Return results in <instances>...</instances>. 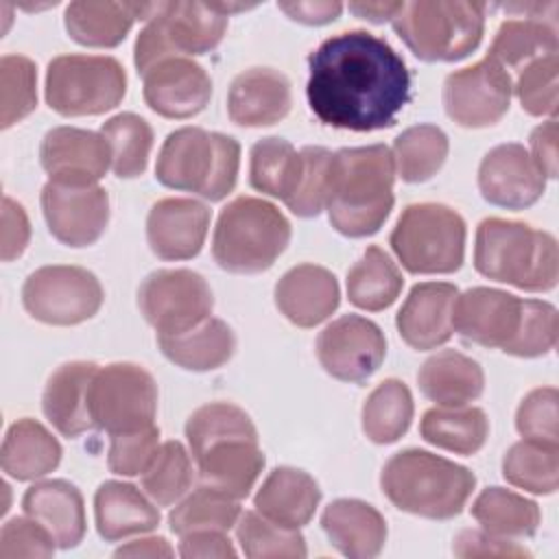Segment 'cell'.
<instances>
[{
  "instance_id": "7a4b0ae2",
  "label": "cell",
  "mask_w": 559,
  "mask_h": 559,
  "mask_svg": "<svg viewBox=\"0 0 559 559\" xmlns=\"http://www.w3.org/2000/svg\"><path fill=\"white\" fill-rule=\"evenodd\" d=\"M393 153L384 144L332 153L325 190L332 227L349 238L376 234L393 210Z\"/></svg>"
},
{
  "instance_id": "91938a15",
  "label": "cell",
  "mask_w": 559,
  "mask_h": 559,
  "mask_svg": "<svg viewBox=\"0 0 559 559\" xmlns=\"http://www.w3.org/2000/svg\"><path fill=\"white\" fill-rule=\"evenodd\" d=\"M537 168L544 177H557V120L550 118L533 129L531 133V153Z\"/></svg>"
},
{
  "instance_id": "6f0895ef",
  "label": "cell",
  "mask_w": 559,
  "mask_h": 559,
  "mask_svg": "<svg viewBox=\"0 0 559 559\" xmlns=\"http://www.w3.org/2000/svg\"><path fill=\"white\" fill-rule=\"evenodd\" d=\"M31 238V223L20 203L11 197L2 199V260L11 262L20 258Z\"/></svg>"
},
{
  "instance_id": "f35d334b",
  "label": "cell",
  "mask_w": 559,
  "mask_h": 559,
  "mask_svg": "<svg viewBox=\"0 0 559 559\" xmlns=\"http://www.w3.org/2000/svg\"><path fill=\"white\" fill-rule=\"evenodd\" d=\"M301 153L284 138H262L251 146L249 181L258 192L288 201L301 177Z\"/></svg>"
},
{
  "instance_id": "8992f818",
  "label": "cell",
  "mask_w": 559,
  "mask_h": 559,
  "mask_svg": "<svg viewBox=\"0 0 559 559\" xmlns=\"http://www.w3.org/2000/svg\"><path fill=\"white\" fill-rule=\"evenodd\" d=\"M290 240V223L269 201L238 197L216 221L212 255L229 273L251 275L273 266Z\"/></svg>"
},
{
  "instance_id": "1f68e13d",
  "label": "cell",
  "mask_w": 559,
  "mask_h": 559,
  "mask_svg": "<svg viewBox=\"0 0 559 559\" xmlns=\"http://www.w3.org/2000/svg\"><path fill=\"white\" fill-rule=\"evenodd\" d=\"M94 518L105 542L142 535L159 524V511L138 487L120 480L103 483L94 493Z\"/></svg>"
},
{
  "instance_id": "3957f363",
  "label": "cell",
  "mask_w": 559,
  "mask_h": 559,
  "mask_svg": "<svg viewBox=\"0 0 559 559\" xmlns=\"http://www.w3.org/2000/svg\"><path fill=\"white\" fill-rule=\"evenodd\" d=\"M476 476L454 461L408 448L393 454L380 474V487L400 511L428 518H456L472 496Z\"/></svg>"
},
{
  "instance_id": "ba28073f",
  "label": "cell",
  "mask_w": 559,
  "mask_h": 559,
  "mask_svg": "<svg viewBox=\"0 0 559 559\" xmlns=\"http://www.w3.org/2000/svg\"><path fill=\"white\" fill-rule=\"evenodd\" d=\"M389 242L408 273H454L465 258V221L443 203H413L402 210Z\"/></svg>"
},
{
  "instance_id": "277c9868",
  "label": "cell",
  "mask_w": 559,
  "mask_h": 559,
  "mask_svg": "<svg viewBox=\"0 0 559 559\" xmlns=\"http://www.w3.org/2000/svg\"><path fill=\"white\" fill-rule=\"evenodd\" d=\"M474 266L480 275L522 290H550L559 277L557 240L520 221L485 218L476 229Z\"/></svg>"
},
{
  "instance_id": "6da1fadb",
  "label": "cell",
  "mask_w": 559,
  "mask_h": 559,
  "mask_svg": "<svg viewBox=\"0 0 559 559\" xmlns=\"http://www.w3.org/2000/svg\"><path fill=\"white\" fill-rule=\"evenodd\" d=\"M306 96L328 127L378 131L393 127L411 100V72L395 48L367 31L336 33L308 57Z\"/></svg>"
},
{
  "instance_id": "681fc988",
  "label": "cell",
  "mask_w": 559,
  "mask_h": 559,
  "mask_svg": "<svg viewBox=\"0 0 559 559\" xmlns=\"http://www.w3.org/2000/svg\"><path fill=\"white\" fill-rule=\"evenodd\" d=\"M513 92L522 109L531 116H550L557 114L559 103V59L555 55H544L520 68Z\"/></svg>"
},
{
  "instance_id": "c3c4849f",
  "label": "cell",
  "mask_w": 559,
  "mask_h": 559,
  "mask_svg": "<svg viewBox=\"0 0 559 559\" xmlns=\"http://www.w3.org/2000/svg\"><path fill=\"white\" fill-rule=\"evenodd\" d=\"M557 310L548 301L522 299L520 323L513 338L502 347V352L520 358H537L555 349L557 345Z\"/></svg>"
},
{
  "instance_id": "b9f144b4",
  "label": "cell",
  "mask_w": 559,
  "mask_h": 559,
  "mask_svg": "<svg viewBox=\"0 0 559 559\" xmlns=\"http://www.w3.org/2000/svg\"><path fill=\"white\" fill-rule=\"evenodd\" d=\"M502 476L513 487L548 496L559 485V445L522 439L502 459Z\"/></svg>"
},
{
  "instance_id": "ffe728a7",
  "label": "cell",
  "mask_w": 559,
  "mask_h": 559,
  "mask_svg": "<svg viewBox=\"0 0 559 559\" xmlns=\"http://www.w3.org/2000/svg\"><path fill=\"white\" fill-rule=\"evenodd\" d=\"M39 159L52 181L98 183L111 166V151L103 133L55 127L41 140Z\"/></svg>"
},
{
  "instance_id": "9a60e30c",
  "label": "cell",
  "mask_w": 559,
  "mask_h": 559,
  "mask_svg": "<svg viewBox=\"0 0 559 559\" xmlns=\"http://www.w3.org/2000/svg\"><path fill=\"white\" fill-rule=\"evenodd\" d=\"M48 231L68 247L94 245L109 223V194L98 183L48 181L41 188Z\"/></svg>"
},
{
  "instance_id": "f907efd6",
  "label": "cell",
  "mask_w": 559,
  "mask_h": 559,
  "mask_svg": "<svg viewBox=\"0 0 559 559\" xmlns=\"http://www.w3.org/2000/svg\"><path fill=\"white\" fill-rule=\"evenodd\" d=\"M255 435V426L251 417L236 404L229 402H210L192 411V415L186 421V439L190 445V452H199L205 443L225 437V435Z\"/></svg>"
},
{
  "instance_id": "9f6ffc18",
  "label": "cell",
  "mask_w": 559,
  "mask_h": 559,
  "mask_svg": "<svg viewBox=\"0 0 559 559\" xmlns=\"http://www.w3.org/2000/svg\"><path fill=\"white\" fill-rule=\"evenodd\" d=\"M452 552L456 557H531V552L518 542L491 535L478 528H463L452 544Z\"/></svg>"
},
{
  "instance_id": "484cf974",
  "label": "cell",
  "mask_w": 559,
  "mask_h": 559,
  "mask_svg": "<svg viewBox=\"0 0 559 559\" xmlns=\"http://www.w3.org/2000/svg\"><path fill=\"white\" fill-rule=\"evenodd\" d=\"M336 277L319 264H297L275 284V306L299 328H314L338 308Z\"/></svg>"
},
{
  "instance_id": "be15d7a7",
  "label": "cell",
  "mask_w": 559,
  "mask_h": 559,
  "mask_svg": "<svg viewBox=\"0 0 559 559\" xmlns=\"http://www.w3.org/2000/svg\"><path fill=\"white\" fill-rule=\"evenodd\" d=\"M400 7H402V2H349V11L356 17L369 20L373 24L393 20L395 13L400 11Z\"/></svg>"
},
{
  "instance_id": "d6986e66",
  "label": "cell",
  "mask_w": 559,
  "mask_h": 559,
  "mask_svg": "<svg viewBox=\"0 0 559 559\" xmlns=\"http://www.w3.org/2000/svg\"><path fill=\"white\" fill-rule=\"evenodd\" d=\"M520 312V297L498 288L476 286L456 297L452 328L467 343L502 349L518 330Z\"/></svg>"
},
{
  "instance_id": "ee69618b",
  "label": "cell",
  "mask_w": 559,
  "mask_h": 559,
  "mask_svg": "<svg viewBox=\"0 0 559 559\" xmlns=\"http://www.w3.org/2000/svg\"><path fill=\"white\" fill-rule=\"evenodd\" d=\"M238 518L240 504L236 498L210 485H201L170 511L168 524L170 531L181 537L194 531H229L236 526Z\"/></svg>"
},
{
  "instance_id": "5b68a950",
  "label": "cell",
  "mask_w": 559,
  "mask_h": 559,
  "mask_svg": "<svg viewBox=\"0 0 559 559\" xmlns=\"http://www.w3.org/2000/svg\"><path fill=\"white\" fill-rule=\"evenodd\" d=\"M240 144L225 133L181 127L164 140L155 177L173 190L194 192L207 201L225 199L238 179Z\"/></svg>"
},
{
  "instance_id": "5bb4252c",
  "label": "cell",
  "mask_w": 559,
  "mask_h": 559,
  "mask_svg": "<svg viewBox=\"0 0 559 559\" xmlns=\"http://www.w3.org/2000/svg\"><path fill=\"white\" fill-rule=\"evenodd\" d=\"M513 94V81L489 55L474 66L445 76L443 107L461 127L483 129L496 124L507 111Z\"/></svg>"
},
{
  "instance_id": "4dcf8cb0",
  "label": "cell",
  "mask_w": 559,
  "mask_h": 559,
  "mask_svg": "<svg viewBox=\"0 0 559 559\" xmlns=\"http://www.w3.org/2000/svg\"><path fill=\"white\" fill-rule=\"evenodd\" d=\"M321 489L304 469L275 467L258 489L253 504L258 513L286 528L308 524L319 507Z\"/></svg>"
},
{
  "instance_id": "ac0fdd59",
  "label": "cell",
  "mask_w": 559,
  "mask_h": 559,
  "mask_svg": "<svg viewBox=\"0 0 559 559\" xmlns=\"http://www.w3.org/2000/svg\"><path fill=\"white\" fill-rule=\"evenodd\" d=\"M146 105L164 118H192L212 98V79L190 57H175L142 74Z\"/></svg>"
},
{
  "instance_id": "7bdbcfd3",
  "label": "cell",
  "mask_w": 559,
  "mask_h": 559,
  "mask_svg": "<svg viewBox=\"0 0 559 559\" xmlns=\"http://www.w3.org/2000/svg\"><path fill=\"white\" fill-rule=\"evenodd\" d=\"M100 133L109 144L116 177L133 179L146 170L153 148V129L142 116L131 111L116 114L103 122Z\"/></svg>"
},
{
  "instance_id": "603a6c76",
  "label": "cell",
  "mask_w": 559,
  "mask_h": 559,
  "mask_svg": "<svg viewBox=\"0 0 559 559\" xmlns=\"http://www.w3.org/2000/svg\"><path fill=\"white\" fill-rule=\"evenodd\" d=\"M203 485L240 500L253 489L264 467L258 435H225L192 454Z\"/></svg>"
},
{
  "instance_id": "74e56055",
  "label": "cell",
  "mask_w": 559,
  "mask_h": 559,
  "mask_svg": "<svg viewBox=\"0 0 559 559\" xmlns=\"http://www.w3.org/2000/svg\"><path fill=\"white\" fill-rule=\"evenodd\" d=\"M404 286L402 273L384 249L371 245L347 271V297L354 306L378 312L389 308Z\"/></svg>"
},
{
  "instance_id": "cb8c5ba5",
  "label": "cell",
  "mask_w": 559,
  "mask_h": 559,
  "mask_svg": "<svg viewBox=\"0 0 559 559\" xmlns=\"http://www.w3.org/2000/svg\"><path fill=\"white\" fill-rule=\"evenodd\" d=\"M459 288L448 282H419L404 299L395 325L402 341L413 349H437L448 343Z\"/></svg>"
},
{
  "instance_id": "bcb514c9",
  "label": "cell",
  "mask_w": 559,
  "mask_h": 559,
  "mask_svg": "<svg viewBox=\"0 0 559 559\" xmlns=\"http://www.w3.org/2000/svg\"><path fill=\"white\" fill-rule=\"evenodd\" d=\"M236 539L242 552L251 559L264 557H306V542L299 528H286L258 511L240 513L236 522Z\"/></svg>"
},
{
  "instance_id": "60d3db41",
  "label": "cell",
  "mask_w": 559,
  "mask_h": 559,
  "mask_svg": "<svg viewBox=\"0 0 559 559\" xmlns=\"http://www.w3.org/2000/svg\"><path fill=\"white\" fill-rule=\"evenodd\" d=\"M413 419V395L402 380L380 382L362 406V430L373 443H395Z\"/></svg>"
},
{
  "instance_id": "8fae6325",
  "label": "cell",
  "mask_w": 559,
  "mask_h": 559,
  "mask_svg": "<svg viewBox=\"0 0 559 559\" xmlns=\"http://www.w3.org/2000/svg\"><path fill=\"white\" fill-rule=\"evenodd\" d=\"M87 402L94 428L111 437L155 424L157 384L140 365L111 362L94 373Z\"/></svg>"
},
{
  "instance_id": "f1b7e54d",
  "label": "cell",
  "mask_w": 559,
  "mask_h": 559,
  "mask_svg": "<svg viewBox=\"0 0 559 559\" xmlns=\"http://www.w3.org/2000/svg\"><path fill=\"white\" fill-rule=\"evenodd\" d=\"M22 509L37 520L59 548H74L85 535V504L81 491L61 478L41 480L26 489Z\"/></svg>"
},
{
  "instance_id": "816d5d0a",
  "label": "cell",
  "mask_w": 559,
  "mask_h": 559,
  "mask_svg": "<svg viewBox=\"0 0 559 559\" xmlns=\"http://www.w3.org/2000/svg\"><path fill=\"white\" fill-rule=\"evenodd\" d=\"M301 177L293 197L286 201L288 210L299 218L319 216L325 207V190H328V170L332 151L323 146H304L301 151Z\"/></svg>"
},
{
  "instance_id": "4fadbf2b",
  "label": "cell",
  "mask_w": 559,
  "mask_h": 559,
  "mask_svg": "<svg viewBox=\"0 0 559 559\" xmlns=\"http://www.w3.org/2000/svg\"><path fill=\"white\" fill-rule=\"evenodd\" d=\"M138 306L157 334H181L210 319L214 297L203 275L190 269H159L140 284Z\"/></svg>"
},
{
  "instance_id": "2e32d148",
  "label": "cell",
  "mask_w": 559,
  "mask_h": 559,
  "mask_svg": "<svg viewBox=\"0 0 559 559\" xmlns=\"http://www.w3.org/2000/svg\"><path fill=\"white\" fill-rule=\"evenodd\" d=\"M384 356L386 338L382 330L360 314L334 319L317 338L321 367L341 382L367 380L378 371Z\"/></svg>"
},
{
  "instance_id": "d590c367",
  "label": "cell",
  "mask_w": 559,
  "mask_h": 559,
  "mask_svg": "<svg viewBox=\"0 0 559 559\" xmlns=\"http://www.w3.org/2000/svg\"><path fill=\"white\" fill-rule=\"evenodd\" d=\"M424 441L454 454H476L489 435V419L476 406H439L424 413L419 424Z\"/></svg>"
},
{
  "instance_id": "836d02e7",
  "label": "cell",
  "mask_w": 559,
  "mask_h": 559,
  "mask_svg": "<svg viewBox=\"0 0 559 559\" xmlns=\"http://www.w3.org/2000/svg\"><path fill=\"white\" fill-rule=\"evenodd\" d=\"M61 461V445L39 421L24 417L11 424L0 450V465L15 480H37Z\"/></svg>"
},
{
  "instance_id": "9c48e42d",
  "label": "cell",
  "mask_w": 559,
  "mask_h": 559,
  "mask_svg": "<svg viewBox=\"0 0 559 559\" xmlns=\"http://www.w3.org/2000/svg\"><path fill=\"white\" fill-rule=\"evenodd\" d=\"M227 31V15L212 2H157L135 39L133 61L140 74L153 66L214 50Z\"/></svg>"
},
{
  "instance_id": "db71d44e",
  "label": "cell",
  "mask_w": 559,
  "mask_h": 559,
  "mask_svg": "<svg viewBox=\"0 0 559 559\" xmlns=\"http://www.w3.org/2000/svg\"><path fill=\"white\" fill-rule=\"evenodd\" d=\"M157 448H159V428L155 424L138 430L111 435L107 465L114 474L138 476L148 467Z\"/></svg>"
},
{
  "instance_id": "f6af8a7d",
  "label": "cell",
  "mask_w": 559,
  "mask_h": 559,
  "mask_svg": "<svg viewBox=\"0 0 559 559\" xmlns=\"http://www.w3.org/2000/svg\"><path fill=\"white\" fill-rule=\"evenodd\" d=\"M192 472L188 450L179 441H164L142 472V489L157 507H170L190 489Z\"/></svg>"
},
{
  "instance_id": "d6a6232c",
  "label": "cell",
  "mask_w": 559,
  "mask_h": 559,
  "mask_svg": "<svg viewBox=\"0 0 559 559\" xmlns=\"http://www.w3.org/2000/svg\"><path fill=\"white\" fill-rule=\"evenodd\" d=\"M419 391L439 406H467L480 397L485 389V373L469 356L443 349L432 354L417 373Z\"/></svg>"
},
{
  "instance_id": "f546056e",
  "label": "cell",
  "mask_w": 559,
  "mask_h": 559,
  "mask_svg": "<svg viewBox=\"0 0 559 559\" xmlns=\"http://www.w3.org/2000/svg\"><path fill=\"white\" fill-rule=\"evenodd\" d=\"M321 526L330 544L354 559H371L380 555L386 542V522L382 513L356 498H338L330 502L321 515Z\"/></svg>"
},
{
  "instance_id": "7dc6e473",
  "label": "cell",
  "mask_w": 559,
  "mask_h": 559,
  "mask_svg": "<svg viewBox=\"0 0 559 559\" xmlns=\"http://www.w3.org/2000/svg\"><path fill=\"white\" fill-rule=\"evenodd\" d=\"M0 127L24 120L37 107V68L24 55L0 59Z\"/></svg>"
},
{
  "instance_id": "52a82bcc",
  "label": "cell",
  "mask_w": 559,
  "mask_h": 559,
  "mask_svg": "<svg viewBox=\"0 0 559 559\" xmlns=\"http://www.w3.org/2000/svg\"><path fill=\"white\" fill-rule=\"evenodd\" d=\"M485 2H402L391 20L397 37L421 61H459L474 52L485 31Z\"/></svg>"
},
{
  "instance_id": "e0dca14e",
  "label": "cell",
  "mask_w": 559,
  "mask_h": 559,
  "mask_svg": "<svg viewBox=\"0 0 559 559\" xmlns=\"http://www.w3.org/2000/svg\"><path fill=\"white\" fill-rule=\"evenodd\" d=\"M478 188L485 201L507 210L533 205L546 188V177L522 144L493 146L478 166Z\"/></svg>"
},
{
  "instance_id": "8d00e7d4",
  "label": "cell",
  "mask_w": 559,
  "mask_h": 559,
  "mask_svg": "<svg viewBox=\"0 0 559 559\" xmlns=\"http://www.w3.org/2000/svg\"><path fill=\"white\" fill-rule=\"evenodd\" d=\"M472 515L483 531L504 539H524L535 535L542 520L539 507L533 500H526L504 487L483 489L472 504Z\"/></svg>"
},
{
  "instance_id": "94428289",
  "label": "cell",
  "mask_w": 559,
  "mask_h": 559,
  "mask_svg": "<svg viewBox=\"0 0 559 559\" xmlns=\"http://www.w3.org/2000/svg\"><path fill=\"white\" fill-rule=\"evenodd\" d=\"M277 7L290 20L310 24V26L334 22L343 11V4L336 0L334 2L332 0H293V2H280Z\"/></svg>"
},
{
  "instance_id": "e575fe53",
  "label": "cell",
  "mask_w": 559,
  "mask_h": 559,
  "mask_svg": "<svg viewBox=\"0 0 559 559\" xmlns=\"http://www.w3.org/2000/svg\"><path fill=\"white\" fill-rule=\"evenodd\" d=\"M157 345L162 354L181 369L212 371L231 358L236 336L223 319L210 317L188 332L157 334Z\"/></svg>"
},
{
  "instance_id": "44dd1931",
  "label": "cell",
  "mask_w": 559,
  "mask_h": 559,
  "mask_svg": "<svg viewBox=\"0 0 559 559\" xmlns=\"http://www.w3.org/2000/svg\"><path fill=\"white\" fill-rule=\"evenodd\" d=\"M207 227V205L186 197H166L148 210L146 240L162 260H190L201 251Z\"/></svg>"
},
{
  "instance_id": "f5cc1de1",
  "label": "cell",
  "mask_w": 559,
  "mask_h": 559,
  "mask_svg": "<svg viewBox=\"0 0 559 559\" xmlns=\"http://www.w3.org/2000/svg\"><path fill=\"white\" fill-rule=\"evenodd\" d=\"M557 402H559V393L555 386L533 389L520 402L515 413V428L522 435V439L546 443V445H559Z\"/></svg>"
},
{
  "instance_id": "4316f807",
  "label": "cell",
  "mask_w": 559,
  "mask_h": 559,
  "mask_svg": "<svg viewBox=\"0 0 559 559\" xmlns=\"http://www.w3.org/2000/svg\"><path fill=\"white\" fill-rule=\"evenodd\" d=\"M98 365L72 360L57 367L44 389L41 408L46 419L68 439L94 428L90 415V384Z\"/></svg>"
},
{
  "instance_id": "6125c7cd",
  "label": "cell",
  "mask_w": 559,
  "mask_h": 559,
  "mask_svg": "<svg viewBox=\"0 0 559 559\" xmlns=\"http://www.w3.org/2000/svg\"><path fill=\"white\" fill-rule=\"evenodd\" d=\"M116 557H173V548L164 537H146L129 542L127 546H120Z\"/></svg>"
},
{
  "instance_id": "83f0119b",
  "label": "cell",
  "mask_w": 559,
  "mask_h": 559,
  "mask_svg": "<svg viewBox=\"0 0 559 559\" xmlns=\"http://www.w3.org/2000/svg\"><path fill=\"white\" fill-rule=\"evenodd\" d=\"M157 2H70L66 7L68 35L90 48H114L135 20H148Z\"/></svg>"
},
{
  "instance_id": "7402d4cb",
  "label": "cell",
  "mask_w": 559,
  "mask_h": 559,
  "mask_svg": "<svg viewBox=\"0 0 559 559\" xmlns=\"http://www.w3.org/2000/svg\"><path fill=\"white\" fill-rule=\"evenodd\" d=\"M502 7L507 11L526 13L524 17L520 15V20H504L487 52L504 70L524 68L533 59L555 55L559 50L555 26L557 2H515Z\"/></svg>"
},
{
  "instance_id": "7c38bea8",
  "label": "cell",
  "mask_w": 559,
  "mask_h": 559,
  "mask_svg": "<svg viewBox=\"0 0 559 559\" xmlns=\"http://www.w3.org/2000/svg\"><path fill=\"white\" fill-rule=\"evenodd\" d=\"M105 293L98 277L74 264H50L33 271L22 286L26 312L48 325H76L92 319Z\"/></svg>"
},
{
  "instance_id": "680465c9",
  "label": "cell",
  "mask_w": 559,
  "mask_h": 559,
  "mask_svg": "<svg viewBox=\"0 0 559 559\" xmlns=\"http://www.w3.org/2000/svg\"><path fill=\"white\" fill-rule=\"evenodd\" d=\"M179 555L186 559L194 557H236V550L231 546V539L225 535V531H194L188 535H181L179 542Z\"/></svg>"
},
{
  "instance_id": "11a10c76",
  "label": "cell",
  "mask_w": 559,
  "mask_h": 559,
  "mask_svg": "<svg viewBox=\"0 0 559 559\" xmlns=\"http://www.w3.org/2000/svg\"><path fill=\"white\" fill-rule=\"evenodd\" d=\"M55 537L33 518H13L0 531V559H37L55 555Z\"/></svg>"
},
{
  "instance_id": "ab89813d",
  "label": "cell",
  "mask_w": 559,
  "mask_h": 559,
  "mask_svg": "<svg viewBox=\"0 0 559 559\" xmlns=\"http://www.w3.org/2000/svg\"><path fill=\"white\" fill-rule=\"evenodd\" d=\"M448 148V135L437 124H413L393 142L395 170L406 183L428 181L441 170Z\"/></svg>"
},
{
  "instance_id": "d4e9b609",
  "label": "cell",
  "mask_w": 559,
  "mask_h": 559,
  "mask_svg": "<svg viewBox=\"0 0 559 559\" xmlns=\"http://www.w3.org/2000/svg\"><path fill=\"white\" fill-rule=\"evenodd\" d=\"M290 81L275 68L240 72L227 94V114L240 127H269L290 111Z\"/></svg>"
},
{
  "instance_id": "30bf717a",
  "label": "cell",
  "mask_w": 559,
  "mask_h": 559,
  "mask_svg": "<svg viewBox=\"0 0 559 559\" xmlns=\"http://www.w3.org/2000/svg\"><path fill=\"white\" fill-rule=\"evenodd\" d=\"M127 72L107 55H59L46 70V103L61 116L105 114L124 98Z\"/></svg>"
}]
</instances>
